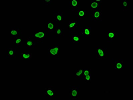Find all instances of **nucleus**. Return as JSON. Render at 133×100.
Here are the masks:
<instances>
[{
	"instance_id": "obj_1",
	"label": "nucleus",
	"mask_w": 133,
	"mask_h": 100,
	"mask_svg": "<svg viewBox=\"0 0 133 100\" xmlns=\"http://www.w3.org/2000/svg\"><path fill=\"white\" fill-rule=\"evenodd\" d=\"M48 57L50 59H59V43L54 42L49 47L48 51Z\"/></svg>"
},
{
	"instance_id": "obj_2",
	"label": "nucleus",
	"mask_w": 133,
	"mask_h": 100,
	"mask_svg": "<svg viewBox=\"0 0 133 100\" xmlns=\"http://www.w3.org/2000/svg\"><path fill=\"white\" fill-rule=\"evenodd\" d=\"M80 85H71L69 87V99H77L80 95Z\"/></svg>"
},
{
	"instance_id": "obj_3",
	"label": "nucleus",
	"mask_w": 133,
	"mask_h": 100,
	"mask_svg": "<svg viewBox=\"0 0 133 100\" xmlns=\"http://www.w3.org/2000/svg\"><path fill=\"white\" fill-rule=\"evenodd\" d=\"M48 36V32L45 31H36L32 33V38L36 39L38 43H43L44 39Z\"/></svg>"
},
{
	"instance_id": "obj_4",
	"label": "nucleus",
	"mask_w": 133,
	"mask_h": 100,
	"mask_svg": "<svg viewBox=\"0 0 133 100\" xmlns=\"http://www.w3.org/2000/svg\"><path fill=\"white\" fill-rule=\"evenodd\" d=\"M102 8L95 10H91L92 22H99L102 20Z\"/></svg>"
},
{
	"instance_id": "obj_5",
	"label": "nucleus",
	"mask_w": 133,
	"mask_h": 100,
	"mask_svg": "<svg viewBox=\"0 0 133 100\" xmlns=\"http://www.w3.org/2000/svg\"><path fill=\"white\" fill-rule=\"evenodd\" d=\"M81 35L80 31H71L69 32L70 42L73 44H78L81 42Z\"/></svg>"
},
{
	"instance_id": "obj_6",
	"label": "nucleus",
	"mask_w": 133,
	"mask_h": 100,
	"mask_svg": "<svg viewBox=\"0 0 133 100\" xmlns=\"http://www.w3.org/2000/svg\"><path fill=\"white\" fill-rule=\"evenodd\" d=\"M10 33L11 40H14L16 38L22 37V27H11L10 28Z\"/></svg>"
},
{
	"instance_id": "obj_7",
	"label": "nucleus",
	"mask_w": 133,
	"mask_h": 100,
	"mask_svg": "<svg viewBox=\"0 0 133 100\" xmlns=\"http://www.w3.org/2000/svg\"><path fill=\"white\" fill-rule=\"evenodd\" d=\"M123 60L122 59H114L112 62V68L115 70H121L123 69Z\"/></svg>"
},
{
	"instance_id": "obj_8",
	"label": "nucleus",
	"mask_w": 133,
	"mask_h": 100,
	"mask_svg": "<svg viewBox=\"0 0 133 100\" xmlns=\"http://www.w3.org/2000/svg\"><path fill=\"white\" fill-rule=\"evenodd\" d=\"M17 49L15 48L8 47L5 50L6 59H13L16 58Z\"/></svg>"
},
{
	"instance_id": "obj_9",
	"label": "nucleus",
	"mask_w": 133,
	"mask_h": 100,
	"mask_svg": "<svg viewBox=\"0 0 133 100\" xmlns=\"http://www.w3.org/2000/svg\"><path fill=\"white\" fill-rule=\"evenodd\" d=\"M54 20L56 22H62L64 21L65 16L64 11L62 10H56L53 12Z\"/></svg>"
},
{
	"instance_id": "obj_10",
	"label": "nucleus",
	"mask_w": 133,
	"mask_h": 100,
	"mask_svg": "<svg viewBox=\"0 0 133 100\" xmlns=\"http://www.w3.org/2000/svg\"><path fill=\"white\" fill-rule=\"evenodd\" d=\"M107 48L99 47L96 51V57L98 59H105L107 58Z\"/></svg>"
},
{
	"instance_id": "obj_11",
	"label": "nucleus",
	"mask_w": 133,
	"mask_h": 100,
	"mask_svg": "<svg viewBox=\"0 0 133 100\" xmlns=\"http://www.w3.org/2000/svg\"><path fill=\"white\" fill-rule=\"evenodd\" d=\"M64 28L61 26L55 27L53 32V36L55 38H63L65 36Z\"/></svg>"
},
{
	"instance_id": "obj_12",
	"label": "nucleus",
	"mask_w": 133,
	"mask_h": 100,
	"mask_svg": "<svg viewBox=\"0 0 133 100\" xmlns=\"http://www.w3.org/2000/svg\"><path fill=\"white\" fill-rule=\"evenodd\" d=\"M92 28L90 26L82 27L80 31L81 37L84 38H90L91 35Z\"/></svg>"
},
{
	"instance_id": "obj_13",
	"label": "nucleus",
	"mask_w": 133,
	"mask_h": 100,
	"mask_svg": "<svg viewBox=\"0 0 133 100\" xmlns=\"http://www.w3.org/2000/svg\"><path fill=\"white\" fill-rule=\"evenodd\" d=\"M81 2L78 0H70L69 9L72 11L75 12L80 9Z\"/></svg>"
},
{
	"instance_id": "obj_14",
	"label": "nucleus",
	"mask_w": 133,
	"mask_h": 100,
	"mask_svg": "<svg viewBox=\"0 0 133 100\" xmlns=\"http://www.w3.org/2000/svg\"><path fill=\"white\" fill-rule=\"evenodd\" d=\"M81 27L80 22L77 21H70L67 25V29L70 31H77V29L81 28Z\"/></svg>"
},
{
	"instance_id": "obj_15",
	"label": "nucleus",
	"mask_w": 133,
	"mask_h": 100,
	"mask_svg": "<svg viewBox=\"0 0 133 100\" xmlns=\"http://www.w3.org/2000/svg\"><path fill=\"white\" fill-rule=\"evenodd\" d=\"M43 95L45 97H51L54 95V86L52 85L48 86L43 92Z\"/></svg>"
},
{
	"instance_id": "obj_16",
	"label": "nucleus",
	"mask_w": 133,
	"mask_h": 100,
	"mask_svg": "<svg viewBox=\"0 0 133 100\" xmlns=\"http://www.w3.org/2000/svg\"><path fill=\"white\" fill-rule=\"evenodd\" d=\"M118 37V33L116 31H109L107 33V41L108 42H112Z\"/></svg>"
},
{
	"instance_id": "obj_17",
	"label": "nucleus",
	"mask_w": 133,
	"mask_h": 100,
	"mask_svg": "<svg viewBox=\"0 0 133 100\" xmlns=\"http://www.w3.org/2000/svg\"><path fill=\"white\" fill-rule=\"evenodd\" d=\"M102 1L92 0L91 1V10H95L102 8Z\"/></svg>"
},
{
	"instance_id": "obj_18",
	"label": "nucleus",
	"mask_w": 133,
	"mask_h": 100,
	"mask_svg": "<svg viewBox=\"0 0 133 100\" xmlns=\"http://www.w3.org/2000/svg\"><path fill=\"white\" fill-rule=\"evenodd\" d=\"M26 45L27 48H34L37 46V43L30 37L26 38Z\"/></svg>"
},
{
	"instance_id": "obj_19",
	"label": "nucleus",
	"mask_w": 133,
	"mask_h": 100,
	"mask_svg": "<svg viewBox=\"0 0 133 100\" xmlns=\"http://www.w3.org/2000/svg\"><path fill=\"white\" fill-rule=\"evenodd\" d=\"M84 69H77L75 72V79L76 81H82V76Z\"/></svg>"
},
{
	"instance_id": "obj_20",
	"label": "nucleus",
	"mask_w": 133,
	"mask_h": 100,
	"mask_svg": "<svg viewBox=\"0 0 133 100\" xmlns=\"http://www.w3.org/2000/svg\"><path fill=\"white\" fill-rule=\"evenodd\" d=\"M55 27V26L53 22L49 21L46 24L45 27L48 32L52 33L53 32Z\"/></svg>"
},
{
	"instance_id": "obj_21",
	"label": "nucleus",
	"mask_w": 133,
	"mask_h": 100,
	"mask_svg": "<svg viewBox=\"0 0 133 100\" xmlns=\"http://www.w3.org/2000/svg\"><path fill=\"white\" fill-rule=\"evenodd\" d=\"M75 15L80 18H82L85 17L86 16V11L82 9H79L75 12Z\"/></svg>"
},
{
	"instance_id": "obj_22",
	"label": "nucleus",
	"mask_w": 133,
	"mask_h": 100,
	"mask_svg": "<svg viewBox=\"0 0 133 100\" xmlns=\"http://www.w3.org/2000/svg\"><path fill=\"white\" fill-rule=\"evenodd\" d=\"M14 44H15L16 48H20L22 47V37L16 38L13 40Z\"/></svg>"
},
{
	"instance_id": "obj_23",
	"label": "nucleus",
	"mask_w": 133,
	"mask_h": 100,
	"mask_svg": "<svg viewBox=\"0 0 133 100\" xmlns=\"http://www.w3.org/2000/svg\"><path fill=\"white\" fill-rule=\"evenodd\" d=\"M21 55L22 59L24 60L32 59V54L31 53H22Z\"/></svg>"
},
{
	"instance_id": "obj_24",
	"label": "nucleus",
	"mask_w": 133,
	"mask_h": 100,
	"mask_svg": "<svg viewBox=\"0 0 133 100\" xmlns=\"http://www.w3.org/2000/svg\"><path fill=\"white\" fill-rule=\"evenodd\" d=\"M91 73V69H84L82 76V80H84L86 77Z\"/></svg>"
},
{
	"instance_id": "obj_25",
	"label": "nucleus",
	"mask_w": 133,
	"mask_h": 100,
	"mask_svg": "<svg viewBox=\"0 0 133 100\" xmlns=\"http://www.w3.org/2000/svg\"><path fill=\"white\" fill-rule=\"evenodd\" d=\"M123 11H127L129 10V2L127 0H124L123 2Z\"/></svg>"
},
{
	"instance_id": "obj_26",
	"label": "nucleus",
	"mask_w": 133,
	"mask_h": 100,
	"mask_svg": "<svg viewBox=\"0 0 133 100\" xmlns=\"http://www.w3.org/2000/svg\"><path fill=\"white\" fill-rule=\"evenodd\" d=\"M84 80L85 81L86 83L90 82H91V74L86 76Z\"/></svg>"
},
{
	"instance_id": "obj_27",
	"label": "nucleus",
	"mask_w": 133,
	"mask_h": 100,
	"mask_svg": "<svg viewBox=\"0 0 133 100\" xmlns=\"http://www.w3.org/2000/svg\"><path fill=\"white\" fill-rule=\"evenodd\" d=\"M53 1L52 0H49V1H43V4L45 5H50L52 3Z\"/></svg>"
}]
</instances>
